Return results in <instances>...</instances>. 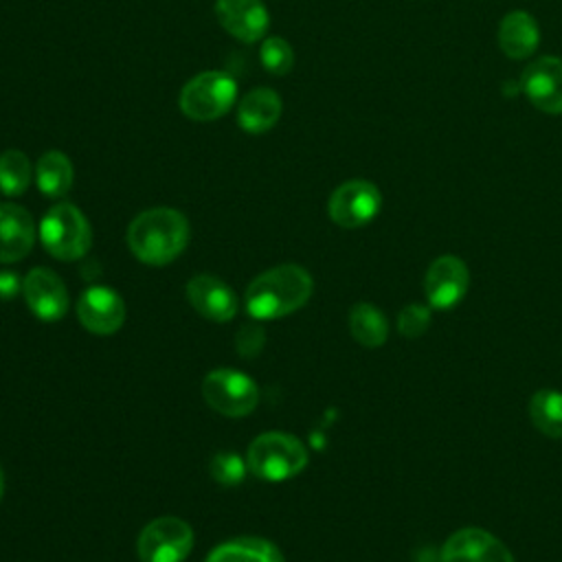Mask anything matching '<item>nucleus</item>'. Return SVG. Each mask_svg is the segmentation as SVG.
<instances>
[{"mask_svg": "<svg viewBox=\"0 0 562 562\" xmlns=\"http://www.w3.org/2000/svg\"><path fill=\"white\" fill-rule=\"evenodd\" d=\"M22 290V281L11 270H0V301L13 299Z\"/></svg>", "mask_w": 562, "mask_h": 562, "instance_id": "obj_28", "label": "nucleus"}, {"mask_svg": "<svg viewBox=\"0 0 562 562\" xmlns=\"http://www.w3.org/2000/svg\"><path fill=\"white\" fill-rule=\"evenodd\" d=\"M202 397L226 417H244L257 406L259 389L250 375L237 369H213L202 380Z\"/></svg>", "mask_w": 562, "mask_h": 562, "instance_id": "obj_7", "label": "nucleus"}, {"mask_svg": "<svg viewBox=\"0 0 562 562\" xmlns=\"http://www.w3.org/2000/svg\"><path fill=\"white\" fill-rule=\"evenodd\" d=\"M35 176L31 160L20 149H4L0 154V191L4 195H22Z\"/></svg>", "mask_w": 562, "mask_h": 562, "instance_id": "obj_23", "label": "nucleus"}, {"mask_svg": "<svg viewBox=\"0 0 562 562\" xmlns=\"http://www.w3.org/2000/svg\"><path fill=\"white\" fill-rule=\"evenodd\" d=\"M529 103L547 114H562V57L533 59L520 77Z\"/></svg>", "mask_w": 562, "mask_h": 562, "instance_id": "obj_12", "label": "nucleus"}, {"mask_svg": "<svg viewBox=\"0 0 562 562\" xmlns=\"http://www.w3.org/2000/svg\"><path fill=\"white\" fill-rule=\"evenodd\" d=\"M35 235L37 228L24 206L11 202L0 204V263L24 259L35 244Z\"/></svg>", "mask_w": 562, "mask_h": 562, "instance_id": "obj_16", "label": "nucleus"}, {"mask_svg": "<svg viewBox=\"0 0 562 562\" xmlns=\"http://www.w3.org/2000/svg\"><path fill=\"white\" fill-rule=\"evenodd\" d=\"M266 342V331L259 323H244L235 334V349L241 358H255Z\"/></svg>", "mask_w": 562, "mask_h": 562, "instance_id": "obj_27", "label": "nucleus"}, {"mask_svg": "<svg viewBox=\"0 0 562 562\" xmlns=\"http://www.w3.org/2000/svg\"><path fill=\"white\" fill-rule=\"evenodd\" d=\"M312 290V274L303 266L281 263L263 270L248 283L244 303L252 318H281L303 307Z\"/></svg>", "mask_w": 562, "mask_h": 562, "instance_id": "obj_2", "label": "nucleus"}, {"mask_svg": "<svg viewBox=\"0 0 562 562\" xmlns=\"http://www.w3.org/2000/svg\"><path fill=\"white\" fill-rule=\"evenodd\" d=\"M540 44V29L531 13L509 11L498 24V46L509 59H527Z\"/></svg>", "mask_w": 562, "mask_h": 562, "instance_id": "obj_18", "label": "nucleus"}, {"mask_svg": "<svg viewBox=\"0 0 562 562\" xmlns=\"http://www.w3.org/2000/svg\"><path fill=\"white\" fill-rule=\"evenodd\" d=\"M127 248L147 266H165L182 255L189 244V220L171 206L140 211L127 226Z\"/></svg>", "mask_w": 562, "mask_h": 562, "instance_id": "obj_1", "label": "nucleus"}, {"mask_svg": "<svg viewBox=\"0 0 562 562\" xmlns=\"http://www.w3.org/2000/svg\"><path fill=\"white\" fill-rule=\"evenodd\" d=\"M193 549V529L178 516H160L143 527L136 551L140 562H182Z\"/></svg>", "mask_w": 562, "mask_h": 562, "instance_id": "obj_6", "label": "nucleus"}, {"mask_svg": "<svg viewBox=\"0 0 562 562\" xmlns=\"http://www.w3.org/2000/svg\"><path fill=\"white\" fill-rule=\"evenodd\" d=\"M529 419L542 435L562 439V391H536L529 400Z\"/></svg>", "mask_w": 562, "mask_h": 562, "instance_id": "obj_22", "label": "nucleus"}, {"mask_svg": "<svg viewBox=\"0 0 562 562\" xmlns=\"http://www.w3.org/2000/svg\"><path fill=\"white\" fill-rule=\"evenodd\" d=\"M72 182H75V167L64 151L50 149L37 158L35 184L42 195L64 198L72 189Z\"/></svg>", "mask_w": 562, "mask_h": 562, "instance_id": "obj_20", "label": "nucleus"}, {"mask_svg": "<svg viewBox=\"0 0 562 562\" xmlns=\"http://www.w3.org/2000/svg\"><path fill=\"white\" fill-rule=\"evenodd\" d=\"M259 59L270 75H288L294 66V50L283 37L270 35L259 48Z\"/></svg>", "mask_w": 562, "mask_h": 562, "instance_id": "obj_24", "label": "nucleus"}, {"mask_svg": "<svg viewBox=\"0 0 562 562\" xmlns=\"http://www.w3.org/2000/svg\"><path fill=\"white\" fill-rule=\"evenodd\" d=\"M382 209L380 189L362 178L338 184L327 202V213L342 228H360L369 224Z\"/></svg>", "mask_w": 562, "mask_h": 562, "instance_id": "obj_8", "label": "nucleus"}, {"mask_svg": "<svg viewBox=\"0 0 562 562\" xmlns=\"http://www.w3.org/2000/svg\"><path fill=\"white\" fill-rule=\"evenodd\" d=\"M439 562H514L512 551L481 527H463L441 544Z\"/></svg>", "mask_w": 562, "mask_h": 562, "instance_id": "obj_10", "label": "nucleus"}, {"mask_svg": "<svg viewBox=\"0 0 562 562\" xmlns=\"http://www.w3.org/2000/svg\"><path fill=\"white\" fill-rule=\"evenodd\" d=\"M470 285L468 266L454 255L437 257L424 274L426 301L435 310H452L465 296Z\"/></svg>", "mask_w": 562, "mask_h": 562, "instance_id": "obj_9", "label": "nucleus"}, {"mask_svg": "<svg viewBox=\"0 0 562 562\" xmlns=\"http://www.w3.org/2000/svg\"><path fill=\"white\" fill-rule=\"evenodd\" d=\"M79 323L99 336H108L121 329L125 323V303L121 294L108 285H90L77 301Z\"/></svg>", "mask_w": 562, "mask_h": 562, "instance_id": "obj_11", "label": "nucleus"}, {"mask_svg": "<svg viewBox=\"0 0 562 562\" xmlns=\"http://www.w3.org/2000/svg\"><path fill=\"white\" fill-rule=\"evenodd\" d=\"M46 252L59 261H77L92 246V226L81 209L70 202L53 204L37 228Z\"/></svg>", "mask_w": 562, "mask_h": 562, "instance_id": "obj_3", "label": "nucleus"}, {"mask_svg": "<svg viewBox=\"0 0 562 562\" xmlns=\"http://www.w3.org/2000/svg\"><path fill=\"white\" fill-rule=\"evenodd\" d=\"M310 461L307 448L301 439L288 432H263L250 441L246 465L263 481H285L305 470Z\"/></svg>", "mask_w": 562, "mask_h": 562, "instance_id": "obj_4", "label": "nucleus"}, {"mask_svg": "<svg viewBox=\"0 0 562 562\" xmlns=\"http://www.w3.org/2000/svg\"><path fill=\"white\" fill-rule=\"evenodd\" d=\"M204 562H283V553L261 536H239L211 549Z\"/></svg>", "mask_w": 562, "mask_h": 562, "instance_id": "obj_19", "label": "nucleus"}, {"mask_svg": "<svg viewBox=\"0 0 562 562\" xmlns=\"http://www.w3.org/2000/svg\"><path fill=\"white\" fill-rule=\"evenodd\" d=\"M349 331L362 347H382L389 336V321L373 303H356L349 310Z\"/></svg>", "mask_w": 562, "mask_h": 562, "instance_id": "obj_21", "label": "nucleus"}, {"mask_svg": "<svg viewBox=\"0 0 562 562\" xmlns=\"http://www.w3.org/2000/svg\"><path fill=\"white\" fill-rule=\"evenodd\" d=\"M2 494H4V472H2V465H0V501H2Z\"/></svg>", "mask_w": 562, "mask_h": 562, "instance_id": "obj_29", "label": "nucleus"}, {"mask_svg": "<svg viewBox=\"0 0 562 562\" xmlns=\"http://www.w3.org/2000/svg\"><path fill=\"white\" fill-rule=\"evenodd\" d=\"M187 299L191 307L215 323H228L237 314V296L228 283L213 274H195L187 283Z\"/></svg>", "mask_w": 562, "mask_h": 562, "instance_id": "obj_15", "label": "nucleus"}, {"mask_svg": "<svg viewBox=\"0 0 562 562\" xmlns=\"http://www.w3.org/2000/svg\"><path fill=\"white\" fill-rule=\"evenodd\" d=\"M235 99V79L220 70H206L182 86L178 108L187 119L195 123H209L224 116L233 108Z\"/></svg>", "mask_w": 562, "mask_h": 562, "instance_id": "obj_5", "label": "nucleus"}, {"mask_svg": "<svg viewBox=\"0 0 562 562\" xmlns=\"http://www.w3.org/2000/svg\"><path fill=\"white\" fill-rule=\"evenodd\" d=\"M281 116V97L261 86L246 92L237 103V123L248 134H263L277 125Z\"/></svg>", "mask_w": 562, "mask_h": 562, "instance_id": "obj_17", "label": "nucleus"}, {"mask_svg": "<svg viewBox=\"0 0 562 562\" xmlns=\"http://www.w3.org/2000/svg\"><path fill=\"white\" fill-rule=\"evenodd\" d=\"M220 26L244 44H252L268 33L270 13L261 0H215Z\"/></svg>", "mask_w": 562, "mask_h": 562, "instance_id": "obj_14", "label": "nucleus"}, {"mask_svg": "<svg viewBox=\"0 0 562 562\" xmlns=\"http://www.w3.org/2000/svg\"><path fill=\"white\" fill-rule=\"evenodd\" d=\"M246 461L235 452H217L211 459V476L220 485H237L246 474Z\"/></svg>", "mask_w": 562, "mask_h": 562, "instance_id": "obj_25", "label": "nucleus"}, {"mask_svg": "<svg viewBox=\"0 0 562 562\" xmlns=\"http://www.w3.org/2000/svg\"><path fill=\"white\" fill-rule=\"evenodd\" d=\"M432 321V312L428 305L422 303H408L400 314H397V331L404 338H419Z\"/></svg>", "mask_w": 562, "mask_h": 562, "instance_id": "obj_26", "label": "nucleus"}, {"mask_svg": "<svg viewBox=\"0 0 562 562\" xmlns=\"http://www.w3.org/2000/svg\"><path fill=\"white\" fill-rule=\"evenodd\" d=\"M22 294L29 310L46 323L59 321L68 312V292L64 281L50 268H33L22 279Z\"/></svg>", "mask_w": 562, "mask_h": 562, "instance_id": "obj_13", "label": "nucleus"}]
</instances>
